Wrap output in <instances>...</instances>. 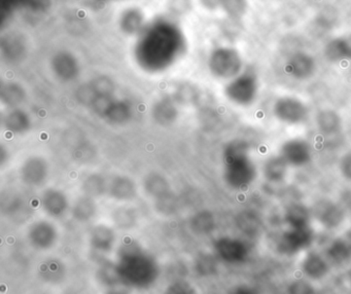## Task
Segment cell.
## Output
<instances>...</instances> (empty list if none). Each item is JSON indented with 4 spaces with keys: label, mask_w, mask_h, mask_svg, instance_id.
<instances>
[{
    "label": "cell",
    "mask_w": 351,
    "mask_h": 294,
    "mask_svg": "<svg viewBox=\"0 0 351 294\" xmlns=\"http://www.w3.org/2000/svg\"><path fill=\"white\" fill-rule=\"evenodd\" d=\"M116 267L122 283L138 289L151 287L159 277L157 261L137 245L123 247Z\"/></svg>",
    "instance_id": "cell-1"
},
{
    "label": "cell",
    "mask_w": 351,
    "mask_h": 294,
    "mask_svg": "<svg viewBox=\"0 0 351 294\" xmlns=\"http://www.w3.org/2000/svg\"><path fill=\"white\" fill-rule=\"evenodd\" d=\"M227 180L236 188L248 186L256 177V168L247 156V148L243 144L235 145L228 162Z\"/></svg>",
    "instance_id": "cell-2"
},
{
    "label": "cell",
    "mask_w": 351,
    "mask_h": 294,
    "mask_svg": "<svg viewBox=\"0 0 351 294\" xmlns=\"http://www.w3.org/2000/svg\"><path fill=\"white\" fill-rule=\"evenodd\" d=\"M313 232L307 228H289L283 232L277 244V250L283 255H295L311 245Z\"/></svg>",
    "instance_id": "cell-3"
},
{
    "label": "cell",
    "mask_w": 351,
    "mask_h": 294,
    "mask_svg": "<svg viewBox=\"0 0 351 294\" xmlns=\"http://www.w3.org/2000/svg\"><path fill=\"white\" fill-rule=\"evenodd\" d=\"M275 117L280 121L287 123H301L307 115V107L295 97H282L275 103Z\"/></svg>",
    "instance_id": "cell-4"
},
{
    "label": "cell",
    "mask_w": 351,
    "mask_h": 294,
    "mask_svg": "<svg viewBox=\"0 0 351 294\" xmlns=\"http://www.w3.org/2000/svg\"><path fill=\"white\" fill-rule=\"evenodd\" d=\"M258 79L252 74H243L228 86V95L234 102L247 105L254 102L258 94Z\"/></svg>",
    "instance_id": "cell-5"
},
{
    "label": "cell",
    "mask_w": 351,
    "mask_h": 294,
    "mask_svg": "<svg viewBox=\"0 0 351 294\" xmlns=\"http://www.w3.org/2000/svg\"><path fill=\"white\" fill-rule=\"evenodd\" d=\"M217 256L227 263L237 265L248 257V249L242 241L233 238H221L215 243Z\"/></svg>",
    "instance_id": "cell-6"
},
{
    "label": "cell",
    "mask_w": 351,
    "mask_h": 294,
    "mask_svg": "<svg viewBox=\"0 0 351 294\" xmlns=\"http://www.w3.org/2000/svg\"><path fill=\"white\" fill-rule=\"evenodd\" d=\"M281 156L293 166H304L311 160L309 144L301 139H293L285 142L281 148Z\"/></svg>",
    "instance_id": "cell-7"
},
{
    "label": "cell",
    "mask_w": 351,
    "mask_h": 294,
    "mask_svg": "<svg viewBox=\"0 0 351 294\" xmlns=\"http://www.w3.org/2000/svg\"><path fill=\"white\" fill-rule=\"evenodd\" d=\"M285 69L287 73L295 79L305 80L311 77L314 73L315 62L308 53H297L289 58Z\"/></svg>",
    "instance_id": "cell-8"
},
{
    "label": "cell",
    "mask_w": 351,
    "mask_h": 294,
    "mask_svg": "<svg viewBox=\"0 0 351 294\" xmlns=\"http://www.w3.org/2000/svg\"><path fill=\"white\" fill-rule=\"evenodd\" d=\"M215 71L221 76L230 77L235 75L241 69V59L235 51L232 49H221L215 53Z\"/></svg>",
    "instance_id": "cell-9"
},
{
    "label": "cell",
    "mask_w": 351,
    "mask_h": 294,
    "mask_svg": "<svg viewBox=\"0 0 351 294\" xmlns=\"http://www.w3.org/2000/svg\"><path fill=\"white\" fill-rule=\"evenodd\" d=\"M56 238V230L47 222L36 224L29 232L30 244L38 250H48L55 244Z\"/></svg>",
    "instance_id": "cell-10"
},
{
    "label": "cell",
    "mask_w": 351,
    "mask_h": 294,
    "mask_svg": "<svg viewBox=\"0 0 351 294\" xmlns=\"http://www.w3.org/2000/svg\"><path fill=\"white\" fill-rule=\"evenodd\" d=\"M315 216L318 221L326 228H335L343 221V211L332 201H322L315 207Z\"/></svg>",
    "instance_id": "cell-11"
},
{
    "label": "cell",
    "mask_w": 351,
    "mask_h": 294,
    "mask_svg": "<svg viewBox=\"0 0 351 294\" xmlns=\"http://www.w3.org/2000/svg\"><path fill=\"white\" fill-rule=\"evenodd\" d=\"M328 258L335 265H344L351 259V236L337 238L326 250Z\"/></svg>",
    "instance_id": "cell-12"
},
{
    "label": "cell",
    "mask_w": 351,
    "mask_h": 294,
    "mask_svg": "<svg viewBox=\"0 0 351 294\" xmlns=\"http://www.w3.org/2000/svg\"><path fill=\"white\" fill-rule=\"evenodd\" d=\"M304 273L310 279H322L328 273V265L324 257L317 253H309L304 259L302 265Z\"/></svg>",
    "instance_id": "cell-13"
},
{
    "label": "cell",
    "mask_w": 351,
    "mask_h": 294,
    "mask_svg": "<svg viewBox=\"0 0 351 294\" xmlns=\"http://www.w3.org/2000/svg\"><path fill=\"white\" fill-rule=\"evenodd\" d=\"M90 243L92 248L98 252H110L114 248L116 236L110 228L106 226H97L92 232Z\"/></svg>",
    "instance_id": "cell-14"
},
{
    "label": "cell",
    "mask_w": 351,
    "mask_h": 294,
    "mask_svg": "<svg viewBox=\"0 0 351 294\" xmlns=\"http://www.w3.org/2000/svg\"><path fill=\"white\" fill-rule=\"evenodd\" d=\"M324 53L326 57L332 62L351 59V37L332 39L326 45Z\"/></svg>",
    "instance_id": "cell-15"
},
{
    "label": "cell",
    "mask_w": 351,
    "mask_h": 294,
    "mask_svg": "<svg viewBox=\"0 0 351 294\" xmlns=\"http://www.w3.org/2000/svg\"><path fill=\"white\" fill-rule=\"evenodd\" d=\"M285 221L289 228H307L309 226V210L301 204H293L285 213Z\"/></svg>",
    "instance_id": "cell-16"
},
{
    "label": "cell",
    "mask_w": 351,
    "mask_h": 294,
    "mask_svg": "<svg viewBox=\"0 0 351 294\" xmlns=\"http://www.w3.org/2000/svg\"><path fill=\"white\" fill-rule=\"evenodd\" d=\"M287 162L282 156H275L267 160L264 167V174L267 180L271 182H279L285 179L287 175Z\"/></svg>",
    "instance_id": "cell-17"
},
{
    "label": "cell",
    "mask_w": 351,
    "mask_h": 294,
    "mask_svg": "<svg viewBox=\"0 0 351 294\" xmlns=\"http://www.w3.org/2000/svg\"><path fill=\"white\" fill-rule=\"evenodd\" d=\"M316 123L320 131L334 134L341 129V119L335 111L322 110L316 117Z\"/></svg>",
    "instance_id": "cell-18"
},
{
    "label": "cell",
    "mask_w": 351,
    "mask_h": 294,
    "mask_svg": "<svg viewBox=\"0 0 351 294\" xmlns=\"http://www.w3.org/2000/svg\"><path fill=\"white\" fill-rule=\"evenodd\" d=\"M44 205L47 212L53 216H59L66 209V201L61 193L49 191L44 197Z\"/></svg>",
    "instance_id": "cell-19"
},
{
    "label": "cell",
    "mask_w": 351,
    "mask_h": 294,
    "mask_svg": "<svg viewBox=\"0 0 351 294\" xmlns=\"http://www.w3.org/2000/svg\"><path fill=\"white\" fill-rule=\"evenodd\" d=\"M238 226L242 232L254 234L260 230V220L250 212H244L238 217Z\"/></svg>",
    "instance_id": "cell-20"
},
{
    "label": "cell",
    "mask_w": 351,
    "mask_h": 294,
    "mask_svg": "<svg viewBox=\"0 0 351 294\" xmlns=\"http://www.w3.org/2000/svg\"><path fill=\"white\" fill-rule=\"evenodd\" d=\"M213 226H215V220L211 214L206 212L199 214L193 222V228L199 234H209L213 230Z\"/></svg>",
    "instance_id": "cell-21"
},
{
    "label": "cell",
    "mask_w": 351,
    "mask_h": 294,
    "mask_svg": "<svg viewBox=\"0 0 351 294\" xmlns=\"http://www.w3.org/2000/svg\"><path fill=\"white\" fill-rule=\"evenodd\" d=\"M217 263L213 255L205 254L197 258V273L202 275H213L217 271Z\"/></svg>",
    "instance_id": "cell-22"
},
{
    "label": "cell",
    "mask_w": 351,
    "mask_h": 294,
    "mask_svg": "<svg viewBox=\"0 0 351 294\" xmlns=\"http://www.w3.org/2000/svg\"><path fill=\"white\" fill-rule=\"evenodd\" d=\"M112 191L114 197L126 199L128 197H133L134 187H133V183H131L130 181L126 180V179H121V180L114 181Z\"/></svg>",
    "instance_id": "cell-23"
},
{
    "label": "cell",
    "mask_w": 351,
    "mask_h": 294,
    "mask_svg": "<svg viewBox=\"0 0 351 294\" xmlns=\"http://www.w3.org/2000/svg\"><path fill=\"white\" fill-rule=\"evenodd\" d=\"M73 214L75 218L81 220V221H86L90 219L94 214V205L92 201L88 199H83L75 205L73 209Z\"/></svg>",
    "instance_id": "cell-24"
},
{
    "label": "cell",
    "mask_w": 351,
    "mask_h": 294,
    "mask_svg": "<svg viewBox=\"0 0 351 294\" xmlns=\"http://www.w3.org/2000/svg\"><path fill=\"white\" fill-rule=\"evenodd\" d=\"M164 294H198V291L189 282L176 281L168 286Z\"/></svg>",
    "instance_id": "cell-25"
},
{
    "label": "cell",
    "mask_w": 351,
    "mask_h": 294,
    "mask_svg": "<svg viewBox=\"0 0 351 294\" xmlns=\"http://www.w3.org/2000/svg\"><path fill=\"white\" fill-rule=\"evenodd\" d=\"M289 294H314V291L307 282L295 281L289 287Z\"/></svg>",
    "instance_id": "cell-26"
},
{
    "label": "cell",
    "mask_w": 351,
    "mask_h": 294,
    "mask_svg": "<svg viewBox=\"0 0 351 294\" xmlns=\"http://www.w3.org/2000/svg\"><path fill=\"white\" fill-rule=\"evenodd\" d=\"M340 170L347 180L351 181V152L345 154L340 160Z\"/></svg>",
    "instance_id": "cell-27"
},
{
    "label": "cell",
    "mask_w": 351,
    "mask_h": 294,
    "mask_svg": "<svg viewBox=\"0 0 351 294\" xmlns=\"http://www.w3.org/2000/svg\"><path fill=\"white\" fill-rule=\"evenodd\" d=\"M230 294H258V291L250 286L241 285L234 288Z\"/></svg>",
    "instance_id": "cell-28"
},
{
    "label": "cell",
    "mask_w": 351,
    "mask_h": 294,
    "mask_svg": "<svg viewBox=\"0 0 351 294\" xmlns=\"http://www.w3.org/2000/svg\"><path fill=\"white\" fill-rule=\"evenodd\" d=\"M106 294H129L126 290L121 289V288H112V289L108 290Z\"/></svg>",
    "instance_id": "cell-29"
}]
</instances>
